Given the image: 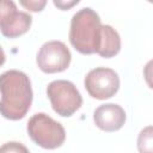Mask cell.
<instances>
[{"mask_svg": "<svg viewBox=\"0 0 153 153\" xmlns=\"http://www.w3.org/2000/svg\"><path fill=\"white\" fill-rule=\"evenodd\" d=\"M93 122L104 131H117L126 123L124 109L114 103L99 105L93 112Z\"/></svg>", "mask_w": 153, "mask_h": 153, "instance_id": "ba28073f", "label": "cell"}, {"mask_svg": "<svg viewBox=\"0 0 153 153\" xmlns=\"http://www.w3.org/2000/svg\"><path fill=\"white\" fill-rule=\"evenodd\" d=\"M47 96L53 110L62 116L69 117L82 105V97L76 86L68 80H54L47 86Z\"/></svg>", "mask_w": 153, "mask_h": 153, "instance_id": "277c9868", "label": "cell"}, {"mask_svg": "<svg viewBox=\"0 0 153 153\" xmlns=\"http://www.w3.org/2000/svg\"><path fill=\"white\" fill-rule=\"evenodd\" d=\"M55 7L60 11H68L71 10L72 7L76 6L80 0H53Z\"/></svg>", "mask_w": 153, "mask_h": 153, "instance_id": "7c38bea8", "label": "cell"}, {"mask_svg": "<svg viewBox=\"0 0 153 153\" xmlns=\"http://www.w3.org/2000/svg\"><path fill=\"white\" fill-rule=\"evenodd\" d=\"M148 145V147L151 148V145H152V128L151 127H147L145 128L143 130H141L140 135H139V139H137V147L140 148L142 145Z\"/></svg>", "mask_w": 153, "mask_h": 153, "instance_id": "8fae6325", "label": "cell"}, {"mask_svg": "<svg viewBox=\"0 0 153 153\" xmlns=\"http://www.w3.org/2000/svg\"><path fill=\"white\" fill-rule=\"evenodd\" d=\"M48 0H19L23 8L30 12H41L44 10Z\"/></svg>", "mask_w": 153, "mask_h": 153, "instance_id": "30bf717a", "label": "cell"}, {"mask_svg": "<svg viewBox=\"0 0 153 153\" xmlns=\"http://www.w3.org/2000/svg\"><path fill=\"white\" fill-rule=\"evenodd\" d=\"M27 152V148L18 142H7L5 146L0 147V152Z\"/></svg>", "mask_w": 153, "mask_h": 153, "instance_id": "4fadbf2b", "label": "cell"}, {"mask_svg": "<svg viewBox=\"0 0 153 153\" xmlns=\"http://www.w3.org/2000/svg\"><path fill=\"white\" fill-rule=\"evenodd\" d=\"M147 1H149V2H151V1H152V0H147Z\"/></svg>", "mask_w": 153, "mask_h": 153, "instance_id": "9a60e30c", "label": "cell"}, {"mask_svg": "<svg viewBox=\"0 0 153 153\" xmlns=\"http://www.w3.org/2000/svg\"><path fill=\"white\" fill-rule=\"evenodd\" d=\"M6 61V56H5V53H4V49L0 47V67L5 63Z\"/></svg>", "mask_w": 153, "mask_h": 153, "instance_id": "5bb4252c", "label": "cell"}, {"mask_svg": "<svg viewBox=\"0 0 153 153\" xmlns=\"http://www.w3.org/2000/svg\"><path fill=\"white\" fill-rule=\"evenodd\" d=\"M30 139L45 149H55L62 146L66 140V131L62 124L43 112L35 114L26 126Z\"/></svg>", "mask_w": 153, "mask_h": 153, "instance_id": "3957f363", "label": "cell"}, {"mask_svg": "<svg viewBox=\"0 0 153 153\" xmlns=\"http://www.w3.org/2000/svg\"><path fill=\"white\" fill-rule=\"evenodd\" d=\"M121 50V37L118 32L110 25H102V37L97 53L99 56L110 59L117 55Z\"/></svg>", "mask_w": 153, "mask_h": 153, "instance_id": "9c48e42d", "label": "cell"}, {"mask_svg": "<svg viewBox=\"0 0 153 153\" xmlns=\"http://www.w3.org/2000/svg\"><path fill=\"white\" fill-rule=\"evenodd\" d=\"M84 85L92 98L104 100L117 93L120 88V76L111 68L97 67L86 74Z\"/></svg>", "mask_w": 153, "mask_h": 153, "instance_id": "5b68a950", "label": "cell"}, {"mask_svg": "<svg viewBox=\"0 0 153 153\" xmlns=\"http://www.w3.org/2000/svg\"><path fill=\"white\" fill-rule=\"evenodd\" d=\"M102 23L98 13L90 7L78 11L71 20L69 42L82 55L97 53L102 37Z\"/></svg>", "mask_w": 153, "mask_h": 153, "instance_id": "7a4b0ae2", "label": "cell"}, {"mask_svg": "<svg viewBox=\"0 0 153 153\" xmlns=\"http://www.w3.org/2000/svg\"><path fill=\"white\" fill-rule=\"evenodd\" d=\"M0 114L18 121L25 117L32 103V88L29 76L18 69H10L0 75Z\"/></svg>", "mask_w": 153, "mask_h": 153, "instance_id": "6da1fadb", "label": "cell"}, {"mask_svg": "<svg viewBox=\"0 0 153 153\" xmlns=\"http://www.w3.org/2000/svg\"><path fill=\"white\" fill-rule=\"evenodd\" d=\"M32 17L18 11L12 0H0V31L7 38H17L26 33L31 26Z\"/></svg>", "mask_w": 153, "mask_h": 153, "instance_id": "52a82bcc", "label": "cell"}, {"mask_svg": "<svg viewBox=\"0 0 153 153\" xmlns=\"http://www.w3.org/2000/svg\"><path fill=\"white\" fill-rule=\"evenodd\" d=\"M71 60V51L63 42L49 41L39 48L36 63L42 72L51 74L66 71L69 67Z\"/></svg>", "mask_w": 153, "mask_h": 153, "instance_id": "8992f818", "label": "cell"}]
</instances>
